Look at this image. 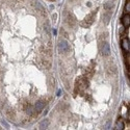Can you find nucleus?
Here are the masks:
<instances>
[{
  "label": "nucleus",
  "mask_w": 130,
  "mask_h": 130,
  "mask_svg": "<svg viewBox=\"0 0 130 130\" xmlns=\"http://www.w3.org/2000/svg\"><path fill=\"white\" fill-rule=\"evenodd\" d=\"M69 44H68V42L65 41V40H62V41H61L58 43V50H59V52L61 53H66V52H68L69 51Z\"/></svg>",
  "instance_id": "1"
},
{
  "label": "nucleus",
  "mask_w": 130,
  "mask_h": 130,
  "mask_svg": "<svg viewBox=\"0 0 130 130\" xmlns=\"http://www.w3.org/2000/svg\"><path fill=\"white\" fill-rule=\"evenodd\" d=\"M100 50H101V53L103 56H108L109 53H110V48H109V45L108 43H102L101 44V47H100Z\"/></svg>",
  "instance_id": "2"
},
{
  "label": "nucleus",
  "mask_w": 130,
  "mask_h": 130,
  "mask_svg": "<svg viewBox=\"0 0 130 130\" xmlns=\"http://www.w3.org/2000/svg\"><path fill=\"white\" fill-rule=\"evenodd\" d=\"M44 107H45V102L42 101V100H40V101H38L34 104V109L36 111H42Z\"/></svg>",
  "instance_id": "3"
},
{
  "label": "nucleus",
  "mask_w": 130,
  "mask_h": 130,
  "mask_svg": "<svg viewBox=\"0 0 130 130\" xmlns=\"http://www.w3.org/2000/svg\"><path fill=\"white\" fill-rule=\"evenodd\" d=\"M122 48L125 52H129V39L125 38L122 41Z\"/></svg>",
  "instance_id": "4"
},
{
  "label": "nucleus",
  "mask_w": 130,
  "mask_h": 130,
  "mask_svg": "<svg viewBox=\"0 0 130 130\" xmlns=\"http://www.w3.org/2000/svg\"><path fill=\"white\" fill-rule=\"evenodd\" d=\"M122 23H123V25H124V27H129V24H130V17H129V14H126V15L122 18Z\"/></svg>",
  "instance_id": "5"
},
{
  "label": "nucleus",
  "mask_w": 130,
  "mask_h": 130,
  "mask_svg": "<svg viewBox=\"0 0 130 130\" xmlns=\"http://www.w3.org/2000/svg\"><path fill=\"white\" fill-rule=\"evenodd\" d=\"M93 21H94V15L93 14L86 17V25H91L93 23Z\"/></svg>",
  "instance_id": "6"
},
{
  "label": "nucleus",
  "mask_w": 130,
  "mask_h": 130,
  "mask_svg": "<svg viewBox=\"0 0 130 130\" xmlns=\"http://www.w3.org/2000/svg\"><path fill=\"white\" fill-rule=\"evenodd\" d=\"M116 129H124V124H123V122L121 121V120L116 122Z\"/></svg>",
  "instance_id": "7"
},
{
  "label": "nucleus",
  "mask_w": 130,
  "mask_h": 130,
  "mask_svg": "<svg viewBox=\"0 0 130 130\" xmlns=\"http://www.w3.org/2000/svg\"><path fill=\"white\" fill-rule=\"evenodd\" d=\"M48 124H49L48 120H45V121H43V122L41 123V124H40V128H41V129H44V128L47 127Z\"/></svg>",
  "instance_id": "8"
},
{
  "label": "nucleus",
  "mask_w": 130,
  "mask_h": 130,
  "mask_svg": "<svg viewBox=\"0 0 130 130\" xmlns=\"http://www.w3.org/2000/svg\"><path fill=\"white\" fill-rule=\"evenodd\" d=\"M129 11H130V3H129V0H127V2L125 4V12L129 14Z\"/></svg>",
  "instance_id": "9"
},
{
  "label": "nucleus",
  "mask_w": 130,
  "mask_h": 130,
  "mask_svg": "<svg viewBox=\"0 0 130 130\" xmlns=\"http://www.w3.org/2000/svg\"><path fill=\"white\" fill-rule=\"evenodd\" d=\"M32 108L30 107V106H28V108H26V114L27 115H29V116H31L32 115Z\"/></svg>",
  "instance_id": "10"
},
{
  "label": "nucleus",
  "mask_w": 130,
  "mask_h": 130,
  "mask_svg": "<svg viewBox=\"0 0 130 130\" xmlns=\"http://www.w3.org/2000/svg\"><path fill=\"white\" fill-rule=\"evenodd\" d=\"M111 7H112V3H111V2H107V3L105 4V8H106V9H110Z\"/></svg>",
  "instance_id": "11"
},
{
  "label": "nucleus",
  "mask_w": 130,
  "mask_h": 130,
  "mask_svg": "<svg viewBox=\"0 0 130 130\" xmlns=\"http://www.w3.org/2000/svg\"><path fill=\"white\" fill-rule=\"evenodd\" d=\"M125 31V27L124 26H122V27H120V33H123Z\"/></svg>",
  "instance_id": "12"
},
{
  "label": "nucleus",
  "mask_w": 130,
  "mask_h": 130,
  "mask_svg": "<svg viewBox=\"0 0 130 130\" xmlns=\"http://www.w3.org/2000/svg\"><path fill=\"white\" fill-rule=\"evenodd\" d=\"M61 93H62V91H61V89H58V91H57V96L61 95Z\"/></svg>",
  "instance_id": "13"
}]
</instances>
